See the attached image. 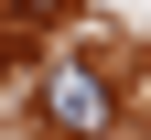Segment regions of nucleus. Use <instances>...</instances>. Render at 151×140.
<instances>
[{
	"instance_id": "nucleus-1",
	"label": "nucleus",
	"mask_w": 151,
	"mask_h": 140,
	"mask_svg": "<svg viewBox=\"0 0 151 140\" xmlns=\"http://www.w3.org/2000/svg\"><path fill=\"white\" fill-rule=\"evenodd\" d=\"M108 118H119V86H108V75H86V65L43 75V129L54 140H97Z\"/></svg>"
},
{
	"instance_id": "nucleus-2",
	"label": "nucleus",
	"mask_w": 151,
	"mask_h": 140,
	"mask_svg": "<svg viewBox=\"0 0 151 140\" xmlns=\"http://www.w3.org/2000/svg\"><path fill=\"white\" fill-rule=\"evenodd\" d=\"M22 11H65V0H22Z\"/></svg>"
}]
</instances>
